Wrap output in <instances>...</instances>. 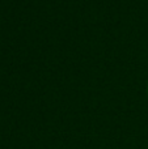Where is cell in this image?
Masks as SVG:
<instances>
[{"mask_svg":"<svg viewBox=\"0 0 148 149\" xmlns=\"http://www.w3.org/2000/svg\"><path fill=\"white\" fill-rule=\"evenodd\" d=\"M147 92H148V86H147Z\"/></svg>","mask_w":148,"mask_h":149,"instance_id":"1","label":"cell"}]
</instances>
